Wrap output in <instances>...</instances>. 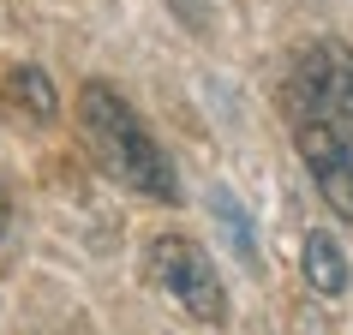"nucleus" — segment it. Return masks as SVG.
Instances as JSON below:
<instances>
[{
	"mask_svg": "<svg viewBox=\"0 0 353 335\" xmlns=\"http://www.w3.org/2000/svg\"><path fill=\"white\" fill-rule=\"evenodd\" d=\"M78 114H84V138L96 144V156H102V168H108L114 180H126L132 192H144L156 204H174V198H180L174 162L162 156V144L138 126V114H132L108 84H84Z\"/></svg>",
	"mask_w": 353,
	"mask_h": 335,
	"instance_id": "obj_1",
	"label": "nucleus"
},
{
	"mask_svg": "<svg viewBox=\"0 0 353 335\" xmlns=\"http://www.w3.org/2000/svg\"><path fill=\"white\" fill-rule=\"evenodd\" d=\"M150 276L180 299V312H186V317H198V323H222V317H228V294H222L216 263H210V252L198 240H186V234L150 240Z\"/></svg>",
	"mask_w": 353,
	"mask_h": 335,
	"instance_id": "obj_2",
	"label": "nucleus"
},
{
	"mask_svg": "<svg viewBox=\"0 0 353 335\" xmlns=\"http://www.w3.org/2000/svg\"><path fill=\"white\" fill-rule=\"evenodd\" d=\"M299 270H305V287H312V294H341V287H347V252H341V240L323 234V227L305 234Z\"/></svg>",
	"mask_w": 353,
	"mask_h": 335,
	"instance_id": "obj_3",
	"label": "nucleus"
},
{
	"mask_svg": "<svg viewBox=\"0 0 353 335\" xmlns=\"http://www.w3.org/2000/svg\"><path fill=\"white\" fill-rule=\"evenodd\" d=\"M6 108L24 114V120H37V126H48V120L60 114L54 78L42 72V66H12V72H6Z\"/></svg>",
	"mask_w": 353,
	"mask_h": 335,
	"instance_id": "obj_4",
	"label": "nucleus"
},
{
	"mask_svg": "<svg viewBox=\"0 0 353 335\" xmlns=\"http://www.w3.org/2000/svg\"><path fill=\"white\" fill-rule=\"evenodd\" d=\"M294 150L312 162V174H317V168H330V162H341V156H353L341 120H330V114H305V120H294Z\"/></svg>",
	"mask_w": 353,
	"mask_h": 335,
	"instance_id": "obj_5",
	"label": "nucleus"
},
{
	"mask_svg": "<svg viewBox=\"0 0 353 335\" xmlns=\"http://www.w3.org/2000/svg\"><path fill=\"white\" fill-rule=\"evenodd\" d=\"M317 192H323V204H330L341 222H353V156L317 168Z\"/></svg>",
	"mask_w": 353,
	"mask_h": 335,
	"instance_id": "obj_6",
	"label": "nucleus"
},
{
	"mask_svg": "<svg viewBox=\"0 0 353 335\" xmlns=\"http://www.w3.org/2000/svg\"><path fill=\"white\" fill-rule=\"evenodd\" d=\"M6 216H12V198H6V186H0V234H6Z\"/></svg>",
	"mask_w": 353,
	"mask_h": 335,
	"instance_id": "obj_7",
	"label": "nucleus"
}]
</instances>
